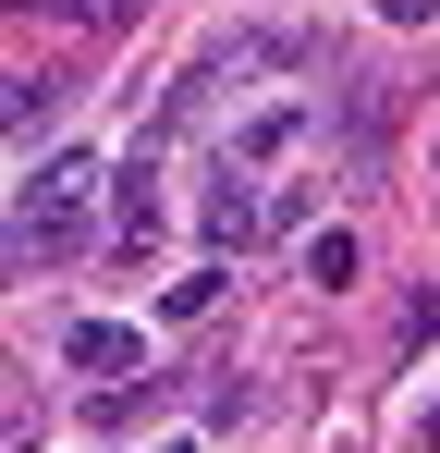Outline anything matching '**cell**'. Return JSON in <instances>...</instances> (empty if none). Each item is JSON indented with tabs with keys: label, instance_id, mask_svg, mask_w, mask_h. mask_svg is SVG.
<instances>
[{
	"label": "cell",
	"instance_id": "obj_1",
	"mask_svg": "<svg viewBox=\"0 0 440 453\" xmlns=\"http://www.w3.org/2000/svg\"><path fill=\"white\" fill-rule=\"evenodd\" d=\"M98 184H110V172H98L86 148L37 159V184L12 196V270H25V282H37L49 257H73V245H86V209H98Z\"/></svg>",
	"mask_w": 440,
	"mask_h": 453
},
{
	"label": "cell",
	"instance_id": "obj_2",
	"mask_svg": "<svg viewBox=\"0 0 440 453\" xmlns=\"http://www.w3.org/2000/svg\"><path fill=\"white\" fill-rule=\"evenodd\" d=\"M62 111V74H12V98H0V123H12V148H37V123Z\"/></svg>",
	"mask_w": 440,
	"mask_h": 453
},
{
	"label": "cell",
	"instance_id": "obj_3",
	"mask_svg": "<svg viewBox=\"0 0 440 453\" xmlns=\"http://www.w3.org/2000/svg\"><path fill=\"white\" fill-rule=\"evenodd\" d=\"M62 356H73V368H135V331H123V319H73Z\"/></svg>",
	"mask_w": 440,
	"mask_h": 453
},
{
	"label": "cell",
	"instance_id": "obj_4",
	"mask_svg": "<svg viewBox=\"0 0 440 453\" xmlns=\"http://www.w3.org/2000/svg\"><path fill=\"white\" fill-rule=\"evenodd\" d=\"M306 282H318V295H343V282H355V233H343V221L306 233Z\"/></svg>",
	"mask_w": 440,
	"mask_h": 453
},
{
	"label": "cell",
	"instance_id": "obj_5",
	"mask_svg": "<svg viewBox=\"0 0 440 453\" xmlns=\"http://www.w3.org/2000/svg\"><path fill=\"white\" fill-rule=\"evenodd\" d=\"M293 135H306V111H257V123H245V135H232V159H282Z\"/></svg>",
	"mask_w": 440,
	"mask_h": 453
},
{
	"label": "cell",
	"instance_id": "obj_6",
	"mask_svg": "<svg viewBox=\"0 0 440 453\" xmlns=\"http://www.w3.org/2000/svg\"><path fill=\"white\" fill-rule=\"evenodd\" d=\"M62 12H73V25H98V37H123V25H135L147 0H62Z\"/></svg>",
	"mask_w": 440,
	"mask_h": 453
},
{
	"label": "cell",
	"instance_id": "obj_7",
	"mask_svg": "<svg viewBox=\"0 0 440 453\" xmlns=\"http://www.w3.org/2000/svg\"><path fill=\"white\" fill-rule=\"evenodd\" d=\"M404 343H440V282H416V306H404Z\"/></svg>",
	"mask_w": 440,
	"mask_h": 453
},
{
	"label": "cell",
	"instance_id": "obj_8",
	"mask_svg": "<svg viewBox=\"0 0 440 453\" xmlns=\"http://www.w3.org/2000/svg\"><path fill=\"white\" fill-rule=\"evenodd\" d=\"M429 453H440V404H429Z\"/></svg>",
	"mask_w": 440,
	"mask_h": 453
},
{
	"label": "cell",
	"instance_id": "obj_9",
	"mask_svg": "<svg viewBox=\"0 0 440 453\" xmlns=\"http://www.w3.org/2000/svg\"><path fill=\"white\" fill-rule=\"evenodd\" d=\"M171 453H196V441H171Z\"/></svg>",
	"mask_w": 440,
	"mask_h": 453
}]
</instances>
